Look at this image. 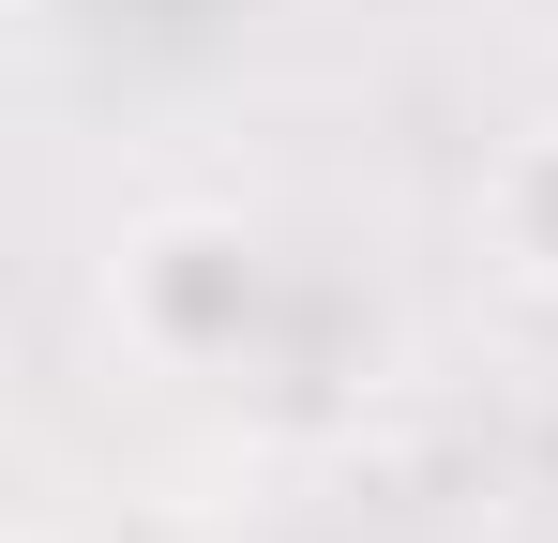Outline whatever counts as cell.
Returning <instances> with one entry per match:
<instances>
[{
	"mask_svg": "<svg viewBox=\"0 0 558 543\" xmlns=\"http://www.w3.org/2000/svg\"><path fill=\"white\" fill-rule=\"evenodd\" d=\"M468 242H483V272L513 302H558V121H513L498 181L468 196Z\"/></svg>",
	"mask_w": 558,
	"mask_h": 543,
	"instance_id": "7a4b0ae2",
	"label": "cell"
},
{
	"mask_svg": "<svg viewBox=\"0 0 558 543\" xmlns=\"http://www.w3.org/2000/svg\"><path fill=\"white\" fill-rule=\"evenodd\" d=\"M106 333H136V362L167 393L257 408V423L348 408V377H317V348L348 333V272H332V242H302L257 196L136 212V242H106Z\"/></svg>",
	"mask_w": 558,
	"mask_h": 543,
	"instance_id": "6da1fadb",
	"label": "cell"
}]
</instances>
